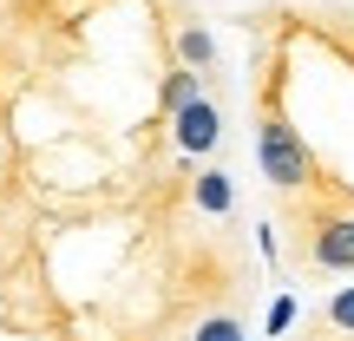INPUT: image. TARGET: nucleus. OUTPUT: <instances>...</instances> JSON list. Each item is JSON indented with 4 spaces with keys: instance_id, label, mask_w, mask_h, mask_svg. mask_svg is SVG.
Here are the masks:
<instances>
[{
    "instance_id": "f257e3e1",
    "label": "nucleus",
    "mask_w": 354,
    "mask_h": 341,
    "mask_svg": "<svg viewBox=\"0 0 354 341\" xmlns=\"http://www.w3.org/2000/svg\"><path fill=\"white\" fill-rule=\"evenodd\" d=\"M256 165H263V177L282 190V197H302V190L315 184L308 138L295 131L289 112H276V105H256Z\"/></svg>"
},
{
    "instance_id": "f03ea898",
    "label": "nucleus",
    "mask_w": 354,
    "mask_h": 341,
    "mask_svg": "<svg viewBox=\"0 0 354 341\" xmlns=\"http://www.w3.org/2000/svg\"><path fill=\"white\" fill-rule=\"evenodd\" d=\"M302 256H308V269L354 276V210H315L302 223Z\"/></svg>"
},
{
    "instance_id": "7ed1b4c3",
    "label": "nucleus",
    "mask_w": 354,
    "mask_h": 341,
    "mask_svg": "<svg viewBox=\"0 0 354 341\" xmlns=\"http://www.w3.org/2000/svg\"><path fill=\"white\" fill-rule=\"evenodd\" d=\"M171 145H177V158H210L216 145H223V105H216L210 92L184 99L171 112Z\"/></svg>"
},
{
    "instance_id": "20e7f679",
    "label": "nucleus",
    "mask_w": 354,
    "mask_h": 341,
    "mask_svg": "<svg viewBox=\"0 0 354 341\" xmlns=\"http://www.w3.org/2000/svg\"><path fill=\"white\" fill-rule=\"evenodd\" d=\"M171 59L210 79L216 66H223V53H216V39H210V26H203V20H177L171 26Z\"/></svg>"
},
{
    "instance_id": "39448f33",
    "label": "nucleus",
    "mask_w": 354,
    "mask_h": 341,
    "mask_svg": "<svg viewBox=\"0 0 354 341\" xmlns=\"http://www.w3.org/2000/svg\"><path fill=\"white\" fill-rule=\"evenodd\" d=\"M190 203H197L203 216H230V210H236V184H230V171L223 165L197 171V177H190Z\"/></svg>"
},
{
    "instance_id": "423d86ee",
    "label": "nucleus",
    "mask_w": 354,
    "mask_h": 341,
    "mask_svg": "<svg viewBox=\"0 0 354 341\" xmlns=\"http://www.w3.org/2000/svg\"><path fill=\"white\" fill-rule=\"evenodd\" d=\"M197 92H203V73H190V66H171V73H165V86H158V112H177V105H184V99H197Z\"/></svg>"
},
{
    "instance_id": "0eeeda50",
    "label": "nucleus",
    "mask_w": 354,
    "mask_h": 341,
    "mask_svg": "<svg viewBox=\"0 0 354 341\" xmlns=\"http://www.w3.org/2000/svg\"><path fill=\"white\" fill-rule=\"evenodd\" d=\"M322 322H328L335 335H354V289H335L328 308H322Z\"/></svg>"
},
{
    "instance_id": "6e6552de",
    "label": "nucleus",
    "mask_w": 354,
    "mask_h": 341,
    "mask_svg": "<svg viewBox=\"0 0 354 341\" xmlns=\"http://www.w3.org/2000/svg\"><path fill=\"white\" fill-rule=\"evenodd\" d=\"M190 341H243V322H236V315H230V308H223V315L197 322V335H190Z\"/></svg>"
},
{
    "instance_id": "1a4fd4ad",
    "label": "nucleus",
    "mask_w": 354,
    "mask_h": 341,
    "mask_svg": "<svg viewBox=\"0 0 354 341\" xmlns=\"http://www.w3.org/2000/svg\"><path fill=\"white\" fill-rule=\"evenodd\" d=\"M295 329V295H276L269 302V335H289Z\"/></svg>"
},
{
    "instance_id": "9d476101",
    "label": "nucleus",
    "mask_w": 354,
    "mask_h": 341,
    "mask_svg": "<svg viewBox=\"0 0 354 341\" xmlns=\"http://www.w3.org/2000/svg\"><path fill=\"white\" fill-rule=\"evenodd\" d=\"M348 13H354V7H348Z\"/></svg>"
}]
</instances>
